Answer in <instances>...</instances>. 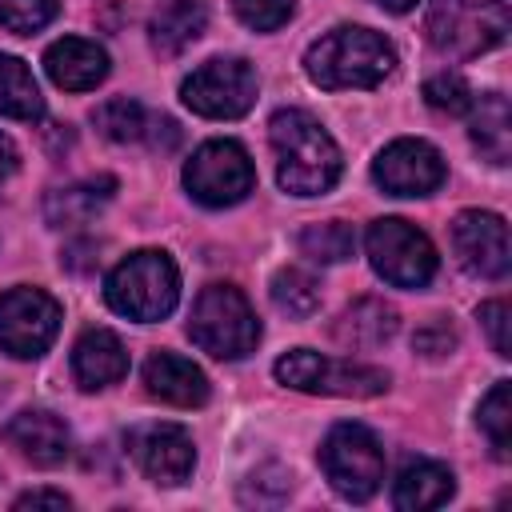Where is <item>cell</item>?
Segmentation results:
<instances>
[{
  "label": "cell",
  "instance_id": "cell-1",
  "mask_svg": "<svg viewBox=\"0 0 512 512\" xmlns=\"http://www.w3.org/2000/svg\"><path fill=\"white\" fill-rule=\"evenodd\" d=\"M268 140L276 152V180L292 196H320L340 180V148L316 116L304 108H280L268 120Z\"/></svg>",
  "mask_w": 512,
  "mask_h": 512
},
{
  "label": "cell",
  "instance_id": "cell-2",
  "mask_svg": "<svg viewBox=\"0 0 512 512\" xmlns=\"http://www.w3.org/2000/svg\"><path fill=\"white\" fill-rule=\"evenodd\" d=\"M304 68H308L312 84H320L328 92H340V88H376L396 68V52L372 28L344 24V28L324 32L308 48Z\"/></svg>",
  "mask_w": 512,
  "mask_h": 512
},
{
  "label": "cell",
  "instance_id": "cell-3",
  "mask_svg": "<svg viewBox=\"0 0 512 512\" xmlns=\"http://www.w3.org/2000/svg\"><path fill=\"white\" fill-rule=\"evenodd\" d=\"M104 296H108L112 312H120V316H128V320H140V324H152V320H164V316L176 308L180 272H176V264L168 260V252L144 248V252L124 256V260L108 272Z\"/></svg>",
  "mask_w": 512,
  "mask_h": 512
},
{
  "label": "cell",
  "instance_id": "cell-4",
  "mask_svg": "<svg viewBox=\"0 0 512 512\" xmlns=\"http://www.w3.org/2000/svg\"><path fill=\"white\" fill-rule=\"evenodd\" d=\"M424 32L436 52L452 60H468L504 44L508 4L504 0H428Z\"/></svg>",
  "mask_w": 512,
  "mask_h": 512
},
{
  "label": "cell",
  "instance_id": "cell-5",
  "mask_svg": "<svg viewBox=\"0 0 512 512\" xmlns=\"http://www.w3.org/2000/svg\"><path fill=\"white\" fill-rule=\"evenodd\" d=\"M188 336L216 360H240L260 344V320L240 288L208 284L192 304Z\"/></svg>",
  "mask_w": 512,
  "mask_h": 512
},
{
  "label": "cell",
  "instance_id": "cell-6",
  "mask_svg": "<svg viewBox=\"0 0 512 512\" xmlns=\"http://www.w3.org/2000/svg\"><path fill=\"white\" fill-rule=\"evenodd\" d=\"M320 468L344 500H368L384 484V448L364 424H336L320 444Z\"/></svg>",
  "mask_w": 512,
  "mask_h": 512
},
{
  "label": "cell",
  "instance_id": "cell-7",
  "mask_svg": "<svg viewBox=\"0 0 512 512\" xmlns=\"http://www.w3.org/2000/svg\"><path fill=\"white\" fill-rule=\"evenodd\" d=\"M184 188L204 208H228L256 188V168L236 140H208L184 164Z\"/></svg>",
  "mask_w": 512,
  "mask_h": 512
},
{
  "label": "cell",
  "instance_id": "cell-8",
  "mask_svg": "<svg viewBox=\"0 0 512 512\" xmlns=\"http://www.w3.org/2000/svg\"><path fill=\"white\" fill-rule=\"evenodd\" d=\"M368 244V260L372 268L396 284V288H424L432 276H436V248L432 240L408 224V220H376L364 236Z\"/></svg>",
  "mask_w": 512,
  "mask_h": 512
},
{
  "label": "cell",
  "instance_id": "cell-9",
  "mask_svg": "<svg viewBox=\"0 0 512 512\" xmlns=\"http://www.w3.org/2000/svg\"><path fill=\"white\" fill-rule=\"evenodd\" d=\"M180 100L208 120H236L256 104V72L248 60L236 56H220L200 64L184 84H180Z\"/></svg>",
  "mask_w": 512,
  "mask_h": 512
},
{
  "label": "cell",
  "instance_id": "cell-10",
  "mask_svg": "<svg viewBox=\"0 0 512 512\" xmlns=\"http://www.w3.org/2000/svg\"><path fill=\"white\" fill-rule=\"evenodd\" d=\"M276 380L296 392H324V396H380L388 388V376L380 368L328 360L312 348L284 352L276 360Z\"/></svg>",
  "mask_w": 512,
  "mask_h": 512
},
{
  "label": "cell",
  "instance_id": "cell-11",
  "mask_svg": "<svg viewBox=\"0 0 512 512\" xmlns=\"http://www.w3.org/2000/svg\"><path fill=\"white\" fill-rule=\"evenodd\" d=\"M60 332V304L40 288H8L0 296V348L16 360L44 356Z\"/></svg>",
  "mask_w": 512,
  "mask_h": 512
},
{
  "label": "cell",
  "instance_id": "cell-12",
  "mask_svg": "<svg viewBox=\"0 0 512 512\" xmlns=\"http://www.w3.org/2000/svg\"><path fill=\"white\" fill-rule=\"evenodd\" d=\"M128 456L152 484H164V488L184 484L196 468L192 436L180 424H160V420L128 432Z\"/></svg>",
  "mask_w": 512,
  "mask_h": 512
},
{
  "label": "cell",
  "instance_id": "cell-13",
  "mask_svg": "<svg viewBox=\"0 0 512 512\" xmlns=\"http://www.w3.org/2000/svg\"><path fill=\"white\" fill-rule=\"evenodd\" d=\"M372 180L388 196H428V192H436L444 184V160L424 140H392L376 156Z\"/></svg>",
  "mask_w": 512,
  "mask_h": 512
},
{
  "label": "cell",
  "instance_id": "cell-14",
  "mask_svg": "<svg viewBox=\"0 0 512 512\" xmlns=\"http://www.w3.org/2000/svg\"><path fill=\"white\" fill-rule=\"evenodd\" d=\"M452 248L460 256V264L472 272V276H484V280H500L508 276V224L504 216L496 212H460L452 220Z\"/></svg>",
  "mask_w": 512,
  "mask_h": 512
},
{
  "label": "cell",
  "instance_id": "cell-15",
  "mask_svg": "<svg viewBox=\"0 0 512 512\" xmlns=\"http://www.w3.org/2000/svg\"><path fill=\"white\" fill-rule=\"evenodd\" d=\"M4 440L24 456L32 460L36 468H56L68 460L72 452V436H68V424L56 416V412H44V408H28V412H16L4 428Z\"/></svg>",
  "mask_w": 512,
  "mask_h": 512
},
{
  "label": "cell",
  "instance_id": "cell-16",
  "mask_svg": "<svg viewBox=\"0 0 512 512\" xmlns=\"http://www.w3.org/2000/svg\"><path fill=\"white\" fill-rule=\"evenodd\" d=\"M44 68H48V76H52L56 88H64V92H88V88H96L108 76V52L96 40L64 36V40L48 44Z\"/></svg>",
  "mask_w": 512,
  "mask_h": 512
},
{
  "label": "cell",
  "instance_id": "cell-17",
  "mask_svg": "<svg viewBox=\"0 0 512 512\" xmlns=\"http://www.w3.org/2000/svg\"><path fill=\"white\" fill-rule=\"evenodd\" d=\"M72 376L88 392L124 380L128 376V352H124L120 336L108 328H84L80 340L72 344Z\"/></svg>",
  "mask_w": 512,
  "mask_h": 512
},
{
  "label": "cell",
  "instance_id": "cell-18",
  "mask_svg": "<svg viewBox=\"0 0 512 512\" xmlns=\"http://www.w3.org/2000/svg\"><path fill=\"white\" fill-rule=\"evenodd\" d=\"M144 388H148V396H156V400H164L172 408H200L208 400V376L192 360H184L176 352L148 356Z\"/></svg>",
  "mask_w": 512,
  "mask_h": 512
},
{
  "label": "cell",
  "instance_id": "cell-19",
  "mask_svg": "<svg viewBox=\"0 0 512 512\" xmlns=\"http://www.w3.org/2000/svg\"><path fill=\"white\" fill-rule=\"evenodd\" d=\"M396 336V308L376 300V296H364L356 304H348L336 324H332V340L344 344L348 352H368V348H380Z\"/></svg>",
  "mask_w": 512,
  "mask_h": 512
},
{
  "label": "cell",
  "instance_id": "cell-20",
  "mask_svg": "<svg viewBox=\"0 0 512 512\" xmlns=\"http://www.w3.org/2000/svg\"><path fill=\"white\" fill-rule=\"evenodd\" d=\"M452 472L436 460H416L396 476L392 488V504L400 512H424V508H440L452 496Z\"/></svg>",
  "mask_w": 512,
  "mask_h": 512
},
{
  "label": "cell",
  "instance_id": "cell-21",
  "mask_svg": "<svg viewBox=\"0 0 512 512\" xmlns=\"http://www.w3.org/2000/svg\"><path fill=\"white\" fill-rule=\"evenodd\" d=\"M208 28V8L204 0H168L152 16V48L160 56H180L200 32Z\"/></svg>",
  "mask_w": 512,
  "mask_h": 512
},
{
  "label": "cell",
  "instance_id": "cell-22",
  "mask_svg": "<svg viewBox=\"0 0 512 512\" xmlns=\"http://www.w3.org/2000/svg\"><path fill=\"white\" fill-rule=\"evenodd\" d=\"M472 140L492 164H508L512 156V112L500 92H484L472 100Z\"/></svg>",
  "mask_w": 512,
  "mask_h": 512
},
{
  "label": "cell",
  "instance_id": "cell-23",
  "mask_svg": "<svg viewBox=\"0 0 512 512\" xmlns=\"http://www.w3.org/2000/svg\"><path fill=\"white\" fill-rule=\"evenodd\" d=\"M112 188H116V180H88V184H68V188H56V192H48V200H44V220L52 224V228H76V224H88L96 212H100V204L112 196Z\"/></svg>",
  "mask_w": 512,
  "mask_h": 512
},
{
  "label": "cell",
  "instance_id": "cell-24",
  "mask_svg": "<svg viewBox=\"0 0 512 512\" xmlns=\"http://www.w3.org/2000/svg\"><path fill=\"white\" fill-rule=\"evenodd\" d=\"M0 116L8 120H40L44 116V96L36 88V76L28 72L24 60L0 52Z\"/></svg>",
  "mask_w": 512,
  "mask_h": 512
},
{
  "label": "cell",
  "instance_id": "cell-25",
  "mask_svg": "<svg viewBox=\"0 0 512 512\" xmlns=\"http://www.w3.org/2000/svg\"><path fill=\"white\" fill-rule=\"evenodd\" d=\"M300 252L316 264H340L356 252V232L348 220H324V224H308L300 232Z\"/></svg>",
  "mask_w": 512,
  "mask_h": 512
},
{
  "label": "cell",
  "instance_id": "cell-26",
  "mask_svg": "<svg viewBox=\"0 0 512 512\" xmlns=\"http://www.w3.org/2000/svg\"><path fill=\"white\" fill-rule=\"evenodd\" d=\"M272 304L292 316V320H308L320 308V284L316 276H308L304 268H280L272 276Z\"/></svg>",
  "mask_w": 512,
  "mask_h": 512
},
{
  "label": "cell",
  "instance_id": "cell-27",
  "mask_svg": "<svg viewBox=\"0 0 512 512\" xmlns=\"http://www.w3.org/2000/svg\"><path fill=\"white\" fill-rule=\"evenodd\" d=\"M92 124L100 128V136H108L116 144H128V140H144L148 112L128 96H112L92 112Z\"/></svg>",
  "mask_w": 512,
  "mask_h": 512
},
{
  "label": "cell",
  "instance_id": "cell-28",
  "mask_svg": "<svg viewBox=\"0 0 512 512\" xmlns=\"http://www.w3.org/2000/svg\"><path fill=\"white\" fill-rule=\"evenodd\" d=\"M480 428L496 460H508V448H512V384L508 380L492 384V392L480 400Z\"/></svg>",
  "mask_w": 512,
  "mask_h": 512
},
{
  "label": "cell",
  "instance_id": "cell-29",
  "mask_svg": "<svg viewBox=\"0 0 512 512\" xmlns=\"http://www.w3.org/2000/svg\"><path fill=\"white\" fill-rule=\"evenodd\" d=\"M60 12V0H0V28L16 36H32Z\"/></svg>",
  "mask_w": 512,
  "mask_h": 512
},
{
  "label": "cell",
  "instance_id": "cell-30",
  "mask_svg": "<svg viewBox=\"0 0 512 512\" xmlns=\"http://www.w3.org/2000/svg\"><path fill=\"white\" fill-rule=\"evenodd\" d=\"M424 100L436 108V112H448V116H460V112H468L472 108V88L464 84V76H456V72H440V76H432L428 84H424Z\"/></svg>",
  "mask_w": 512,
  "mask_h": 512
},
{
  "label": "cell",
  "instance_id": "cell-31",
  "mask_svg": "<svg viewBox=\"0 0 512 512\" xmlns=\"http://www.w3.org/2000/svg\"><path fill=\"white\" fill-rule=\"evenodd\" d=\"M292 4H296V0H232L236 16H240L248 28H256V32L280 28V24L292 16Z\"/></svg>",
  "mask_w": 512,
  "mask_h": 512
},
{
  "label": "cell",
  "instance_id": "cell-32",
  "mask_svg": "<svg viewBox=\"0 0 512 512\" xmlns=\"http://www.w3.org/2000/svg\"><path fill=\"white\" fill-rule=\"evenodd\" d=\"M480 324L492 340V352L496 356H512V340H508V304L504 300H488L480 304Z\"/></svg>",
  "mask_w": 512,
  "mask_h": 512
},
{
  "label": "cell",
  "instance_id": "cell-33",
  "mask_svg": "<svg viewBox=\"0 0 512 512\" xmlns=\"http://www.w3.org/2000/svg\"><path fill=\"white\" fill-rule=\"evenodd\" d=\"M412 348H416V352H424V356H444V352H452V348H456V336H452V328H448L444 320H432V324L416 328Z\"/></svg>",
  "mask_w": 512,
  "mask_h": 512
},
{
  "label": "cell",
  "instance_id": "cell-34",
  "mask_svg": "<svg viewBox=\"0 0 512 512\" xmlns=\"http://www.w3.org/2000/svg\"><path fill=\"white\" fill-rule=\"evenodd\" d=\"M144 136H148V144L160 148V152H172V148L180 144V128H176V120H168V116H148Z\"/></svg>",
  "mask_w": 512,
  "mask_h": 512
},
{
  "label": "cell",
  "instance_id": "cell-35",
  "mask_svg": "<svg viewBox=\"0 0 512 512\" xmlns=\"http://www.w3.org/2000/svg\"><path fill=\"white\" fill-rule=\"evenodd\" d=\"M68 504H72V500H68L64 492H52V488H36V492H24V496L16 500L20 512H24V508H60V512H64Z\"/></svg>",
  "mask_w": 512,
  "mask_h": 512
},
{
  "label": "cell",
  "instance_id": "cell-36",
  "mask_svg": "<svg viewBox=\"0 0 512 512\" xmlns=\"http://www.w3.org/2000/svg\"><path fill=\"white\" fill-rule=\"evenodd\" d=\"M16 164H20V152H16V144H12V140L0 132V184H4V180L16 172Z\"/></svg>",
  "mask_w": 512,
  "mask_h": 512
},
{
  "label": "cell",
  "instance_id": "cell-37",
  "mask_svg": "<svg viewBox=\"0 0 512 512\" xmlns=\"http://www.w3.org/2000/svg\"><path fill=\"white\" fill-rule=\"evenodd\" d=\"M376 4H380V8H388V12H408L416 0H376Z\"/></svg>",
  "mask_w": 512,
  "mask_h": 512
}]
</instances>
